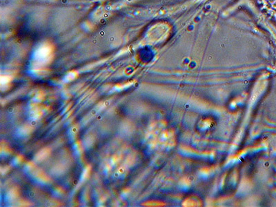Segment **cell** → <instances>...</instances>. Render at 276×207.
Returning <instances> with one entry per match:
<instances>
[]
</instances>
